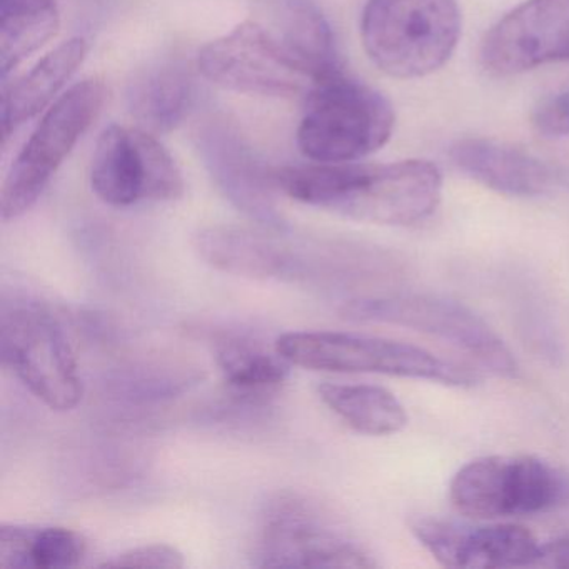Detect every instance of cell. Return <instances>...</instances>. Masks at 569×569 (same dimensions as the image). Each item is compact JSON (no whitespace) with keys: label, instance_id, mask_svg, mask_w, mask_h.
<instances>
[{"label":"cell","instance_id":"obj_5","mask_svg":"<svg viewBox=\"0 0 569 569\" xmlns=\"http://www.w3.org/2000/svg\"><path fill=\"white\" fill-rule=\"evenodd\" d=\"M252 562L258 568H378V561L325 506L291 491L266 505Z\"/></svg>","mask_w":569,"mask_h":569},{"label":"cell","instance_id":"obj_20","mask_svg":"<svg viewBox=\"0 0 569 569\" xmlns=\"http://www.w3.org/2000/svg\"><path fill=\"white\" fill-rule=\"evenodd\" d=\"M88 54L84 39L76 38L49 52L31 72L19 79L2 96V138L38 116L62 86L78 71Z\"/></svg>","mask_w":569,"mask_h":569},{"label":"cell","instance_id":"obj_2","mask_svg":"<svg viewBox=\"0 0 569 569\" xmlns=\"http://www.w3.org/2000/svg\"><path fill=\"white\" fill-rule=\"evenodd\" d=\"M461 34L456 0H368L362 44L386 74L418 79L441 69Z\"/></svg>","mask_w":569,"mask_h":569},{"label":"cell","instance_id":"obj_13","mask_svg":"<svg viewBox=\"0 0 569 569\" xmlns=\"http://www.w3.org/2000/svg\"><path fill=\"white\" fill-rule=\"evenodd\" d=\"M409 528L446 568H528L541 561L542 545L525 526H466L436 516H416Z\"/></svg>","mask_w":569,"mask_h":569},{"label":"cell","instance_id":"obj_16","mask_svg":"<svg viewBox=\"0 0 569 569\" xmlns=\"http://www.w3.org/2000/svg\"><path fill=\"white\" fill-rule=\"evenodd\" d=\"M261 2L262 19L256 22L315 84L341 74L331 26L312 0Z\"/></svg>","mask_w":569,"mask_h":569},{"label":"cell","instance_id":"obj_11","mask_svg":"<svg viewBox=\"0 0 569 569\" xmlns=\"http://www.w3.org/2000/svg\"><path fill=\"white\" fill-rule=\"evenodd\" d=\"M198 68L216 86L241 94L289 98L315 88L256 21L209 42L199 52Z\"/></svg>","mask_w":569,"mask_h":569},{"label":"cell","instance_id":"obj_7","mask_svg":"<svg viewBox=\"0 0 569 569\" xmlns=\"http://www.w3.org/2000/svg\"><path fill=\"white\" fill-rule=\"evenodd\" d=\"M342 315L352 321L401 326L425 332L471 356L482 368L501 378L521 375L515 355L495 329L472 309L446 296L402 292L349 301Z\"/></svg>","mask_w":569,"mask_h":569},{"label":"cell","instance_id":"obj_21","mask_svg":"<svg viewBox=\"0 0 569 569\" xmlns=\"http://www.w3.org/2000/svg\"><path fill=\"white\" fill-rule=\"evenodd\" d=\"M88 541L62 526L2 525L0 568L69 569L81 565Z\"/></svg>","mask_w":569,"mask_h":569},{"label":"cell","instance_id":"obj_10","mask_svg":"<svg viewBox=\"0 0 569 569\" xmlns=\"http://www.w3.org/2000/svg\"><path fill=\"white\" fill-rule=\"evenodd\" d=\"M91 188L104 204L121 209L141 201H176L184 194V179L151 132L111 126L96 144Z\"/></svg>","mask_w":569,"mask_h":569},{"label":"cell","instance_id":"obj_26","mask_svg":"<svg viewBox=\"0 0 569 569\" xmlns=\"http://www.w3.org/2000/svg\"><path fill=\"white\" fill-rule=\"evenodd\" d=\"M539 566L569 569V538H559L542 545Z\"/></svg>","mask_w":569,"mask_h":569},{"label":"cell","instance_id":"obj_18","mask_svg":"<svg viewBox=\"0 0 569 569\" xmlns=\"http://www.w3.org/2000/svg\"><path fill=\"white\" fill-rule=\"evenodd\" d=\"M128 109L151 134L181 124L194 101V79L181 59L166 58L136 72L128 86Z\"/></svg>","mask_w":569,"mask_h":569},{"label":"cell","instance_id":"obj_24","mask_svg":"<svg viewBox=\"0 0 569 569\" xmlns=\"http://www.w3.org/2000/svg\"><path fill=\"white\" fill-rule=\"evenodd\" d=\"M184 566V555L176 546L166 542L136 546L101 562V568L181 569Z\"/></svg>","mask_w":569,"mask_h":569},{"label":"cell","instance_id":"obj_12","mask_svg":"<svg viewBox=\"0 0 569 569\" xmlns=\"http://www.w3.org/2000/svg\"><path fill=\"white\" fill-rule=\"evenodd\" d=\"M481 61L496 76L569 62V0H526L488 32Z\"/></svg>","mask_w":569,"mask_h":569},{"label":"cell","instance_id":"obj_1","mask_svg":"<svg viewBox=\"0 0 569 569\" xmlns=\"http://www.w3.org/2000/svg\"><path fill=\"white\" fill-rule=\"evenodd\" d=\"M315 196L318 208L355 221L412 226L435 214L442 178L428 161L325 164L316 176Z\"/></svg>","mask_w":569,"mask_h":569},{"label":"cell","instance_id":"obj_23","mask_svg":"<svg viewBox=\"0 0 569 569\" xmlns=\"http://www.w3.org/2000/svg\"><path fill=\"white\" fill-rule=\"evenodd\" d=\"M59 29L56 0H0V72L8 78Z\"/></svg>","mask_w":569,"mask_h":569},{"label":"cell","instance_id":"obj_9","mask_svg":"<svg viewBox=\"0 0 569 569\" xmlns=\"http://www.w3.org/2000/svg\"><path fill=\"white\" fill-rule=\"evenodd\" d=\"M568 492L565 476L535 456H485L462 466L449 499L476 519L519 518L551 511Z\"/></svg>","mask_w":569,"mask_h":569},{"label":"cell","instance_id":"obj_8","mask_svg":"<svg viewBox=\"0 0 569 569\" xmlns=\"http://www.w3.org/2000/svg\"><path fill=\"white\" fill-rule=\"evenodd\" d=\"M104 99V82L86 79L72 86L46 112L2 186V221H16L39 201L52 176L98 118Z\"/></svg>","mask_w":569,"mask_h":569},{"label":"cell","instance_id":"obj_19","mask_svg":"<svg viewBox=\"0 0 569 569\" xmlns=\"http://www.w3.org/2000/svg\"><path fill=\"white\" fill-rule=\"evenodd\" d=\"M216 365L226 386L246 401H261L274 395L289 378L291 362L276 348L241 332H222L212 339Z\"/></svg>","mask_w":569,"mask_h":569},{"label":"cell","instance_id":"obj_4","mask_svg":"<svg viewBox=\"0 0 569 569\" xmlns=\"http://www.w3.org/2000/svg\"><path fill=\"white\" fill-rule=\"evenodd\" d=\"M392 128L388 99L341 72L309 91L298 146L306 158L321 164L356 162L382 148Z\"/></svg>","mask_w":569,"mask_h":569},{"label":"cell","instance_id":"obj_22","mask_svg":"<svg viewBox=\"0 0 569 569\" xmlns=\"http://www.w3.org/2000/svg\"><path fill=\"white\" fill-rule=\"evenodd\" d=\"M318 392L322 402L359 435H396L408 426L405 406L381 386L325 382Z\"/></svg>","mask_w":569,"mask_h":569},{"label":"cell","instance_id":"obj_6","mask_svg":"<svg viewBox=\"0 0 569 569\" xmlns=\"http://www.w3.org/2000/svg\"><path fill=\"white\" fill-rule=\"evenodd\" d=\"M0 356L22 386L52 411H72L82 401L84 385L74 349L46 306L6 302L0 316Z\"/></svg>","mask_w":569,"mask_h":569},{"label":"cell","instance_id":"obj_25","mask_svg":"<svg viewBox=\"0 0 569 569\" xmlns=\"http://www.w3.org/2000/svg\"><path fill=\"white\" fill-rule=\"evenodd\" d=\"M532 126L545 138L569 136V89L542 99L532 112Z\"/></svg>","mask_w":569,"mask_h":569},{"label":"cell","instance_id":"obj_3","mask_svg":"<svg viewBox=\"0 0 569 569\" xmlns=\"http://www.w3.org/2000/svg\"><path fill=\"white\" fill-rule=\"evenodd\" d=\"M276 351L292 366L339 375H385L425 379L452 388H472L479 376L418 346L338 331H291L279 336Z\"/></svg>","mask_w":569,"mask_h":569},{"label":"cell","instance_id":"obj_14","mask_svg":"<svg viewBox=\"0 0 569 569\" xmlns=\"http://www.w3.org/2000/svg\"><path fill=\"white\" fill-rule=\"evenodd\" d=\"M196 148L219 191L249 218L278 228L272 169L266 168L238 129L228 121L206 122L196 134Z\"/></svg>","mask_w":569,"mask_h":569},{"label":"cell","instance_id":"obj_15","mask_svg":"<svg viewBox=\"0 0 569 569\" xmlns=\"http://www.w3.org/2000/svg\"><path fill=\"white\" fill-rule=\"evenodd\" d=\"M199 258L216 271L262 281L308 278L306 246L274 232L241 226H209L194 236Z\"/></svg>","mask_w":569,"mask_h":569},{"label":"cell","instance_id":"obj_17","mask_svg":"<svg viewBox=\"0 0 569 569\" xmlns=\"http://www.w3.org/2000/svg\"><path fill=\"white\" fill-rule=\"evenodd\" d=\"M459 171L479 184L512 196L535 198L545 194L555 182L551 168L515 146L491 139H461L449 151Z\"/></svg>","mask_w":569,"mask_h":569}]
</instances>
